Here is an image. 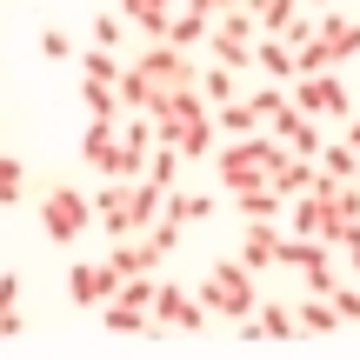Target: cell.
I'll return each mask as SVG.
<instances>
[{
	"instance_id": "cell-1",
	"label": "cell",
	"mask_w": 360,
	"mask_h": 360,
	"mask_svg": "<svg viewBox=\"0 0 360 360\" xmlns=\"http://www.w3.org/2000/svg\"><path fill=\"white\" fill-rule=\"evenodd\" d=\"M287 160H294V154H287V141L274 127H260V134H240V141H220L214 147V180L227 193H240V187H254V180H274Z\"/></svg>"
},
{
	"instance_id": "cell-2",
	"label": "cell",
	"mask_w": 360,
	"mask_h": 360,
	"mask_svg": "<svg viewBox=\"0 0 360 360\" xmlns=\"http://www.w3.org/2000/svg\"><path fill=\"white\" fill-rule=\"evenodd\" d=\"M193 294H200V307L214 314V321H247V314L260 307V274L233 254V260H214V267L200 274Z\"/></svg>"
},
{
	"instance_id": "cell-3",
	"label": "cell",
	"mask_w": 360,
	"mask_h": 360,
	"mask_svg": "<svg viewBox=\"0 0 360 360\" xmlns=\"http://www.w3.org/2000/svg\"><path fill=\"white\" fill-rule=\"evenodd\" d=\"M87 227H94V200L74 187V180H53V187L40 193V233H47L53 247H74Z\"/></svg>"
},
{
	"instance_id": "cell-4",
	"label": "cell",
	"mask_w": 360,
	"mask_h": 360,
	"mask_svg": "<svg viewBox=\"0 0 360 360\" xmlns=\"http://www.w3.org/2000/svg\"><path fill=\"white\" fill-rule=\"evenodd\" d=\"M207 321H214V314L200 307L193 287L160 281V294H154V334H207Z\"/></svg>"
},
{
	"instance_id": "cell-5",
	"label": "cell",
	"mask_w": 360,
	"mask_h": 360,
	"mask_svg": "<svg viewBox=\"0 0 360 360\" xmlns=\"http://www.w3.org/2000/svg\"><path fill=\"white\" fill-rule=\"evenodd\" d=\"M294 107H300V114H314V120H347L354 114V94H347V80H340L334 74V67H327V74H300L294 80Z\"/></svg>"
},
{
	"instance_id": "cell-6",
	"label": "cell",
	"mask_w": 360,
	"mask_h": 360,
	"mask_svg": "<svg viewBox=\"0 0 360 360\" xmlns=\"http://www.w3.org/2000/svg\"><path fill=\"white\" fill-rule=\"evenodd\" d=\"M134 67H141L154 87H193V80H200V60H193L187 47H174V40H147Z\"/></svg>"
},
{
	"instance_id": "cell-7",
	"label": "cell",
	"mask_w": 360,
	"mask_h": 360,
	"mask_svg": "<svg viewBox=\"0 0 360 360\" xmlns=\"http://www.w3.org/2000/svg\"><path fill=\"white\" fill-rule=\"evenodd\" d=\"M120 281H127V274H120L114 260H80V267L67 274V300H74V307H94V314H101L107 300L120 294Z\"/></svg>"
},
{
	"instance_id": "cell-8",
	"label": "cell",
	"mask_w": 360,
	"mask_h": 360,
	"mask_svg": "<svg viewBox=\"0 0 360 360\" xmlns=\"http://www.w3.org/2000/svg\"><path fill=\"white\" fill-rule=\"evenodd\" d=\"M287 227H294V233H321V240H334V247H340V233H347V220H340L334 193L307 187V193H300L294 207H287Z\"/></svg>"
},
{
	"instance_id": "cell-9",
	"label": "cell",
	"mask_w": 360,
	"mask_h": 360,
	"mask_svg": "<svg viewBox=\"0 0 360 360\" xmlns=\"http://www.w3.org/2000/svg\"><path fill=\"white\" fill-rule=\"evenodd\" d=\"M94 220H101L107 240H120V233H141V214H134V180H107V187L94 193Z\"/></svg>"
},
{
	"instance_id": "cell-10",
	"label": "cell",
	"mask_w": 360,
	"mask_h": 360,
	"mask_svg": "<svg viewBox=\"0 0 360 360\" xmlns=\"http://www.w3.org/2000/svg\"><path fill=\"white\" fill-rule=\"evenodd\" d=\"M80 160H87V174H120V120H87V134H80Z\"/></svg>"
},
{
	"instance_id": "cell-11",
	"label": "cell",
	"mask_w": 360,
	"mask_h": 360,
	"mask_svg": "<svg viewBox=\"0 0 360 360\" xmlns=\"http://www.w3.org/2000/svg\"><path fill=\"white\" fill-rule=\"evenodd\" d=\"M233 327H240V340H247V347H260V340H300V321H294V307H281V300L254 307L247 321H233Z\"/></svg>"
},
{
	"instance_id": "cell-12",
	"label": "cell",
	"mask_w": 360,
	"mask_h": 360,
	"mask_svg": "<svg viewBox=\"0 0 360 360\" xmlns=\"http://www.w3.org/2000/svg\"><path fill=\"white\" fill-rule=\"evenodd\" d=\"M281 240H287V233L274 227V220H247V227H240V260H247L254 274L281 267Z\"/></svg>"
},
{
	"instance_id": "cell-13",
	"label": "cell",
	"mask_w": 360,
	"mask_h": 360,
	"mask_svg": "<svg viewBox=\"0 0 360 360\" xmlns=\"http://www.w3.org/2000/svg\"><path fill=\"white\" fill-rule=\"evenodd\" d=\"M267 127H274V134L287 141V154H307V160H321V147H327V141H321V127H314V114H300V107L274 114Z\"/></svg>"
},
{
	"instance_id": "cell-14",
	"label": "cell",
	"mask_w": 360,
	"mask_h": 360,
	"mask_svg": "<svg viewBox=\"0 0 360 360\" xmlns=\"http://www.w3.org/2000/svg\"><path fill=\"white\" fill-rule=\"evenodd\" d=\"M180 160H214V147H220V120H214V107H207V114H193V120H180Z\"/></svg>"
},
{
	"instance_id": "cell-15",
	"label": "cell",
	"mask_w": 360,
	"mask_h": 360,
	"mask_svg": "<svg viewBox=\"0 0 360 360\" xmlns=\"http://www.w3.org/2000/svg\"><path fill=\"white\" fill-rule=\"evenodd\" d=\"M233 214H240V220H281L287 214V193L274 187V180H254V187L233 193Z\"/></svg>"
},
{
	"instance_id": "cell-16",
	"label": "cell",
	"mask_w": 360,
	"mask_h": 360,
	"mask_svg": "<svg viewBox=\"0 0 360 360\" xmlns=\"http://www.w3.org/2000/svg\"><path fill=\"white\" fill-rule=\"evenodd\" d=\"M107 260H114L120 274H160V254L147 247V233H120V240H107Z\"/></svg>"
},
{
	"instance_id": "cell-17",
	"label": "cell",
	"mask_w": 360,
	"mask_h": 360,
	"mask_svg": "<svg viewBox=\"0 0 360 360\" xmlns=\"http://www.w3.org/2000/svg\"><path fill=\"white\" fill-rule=\"evenodd\" d=\"M254 74L260 80H294L300 74V67H294V47H287L281 34H260L254 40Z\"/></svg>"
},
{
	"instance_id": "cell-18",
	"label": "cell",
	"mask_w": 360,
	"mask_h": 360,
	"mask_svg": "<svg viewBox=\"0 0 360 360\" xmlns=\"http://www.w3.org/2000/svg\"><path fill=\"white\" fill-rule=\"evenodd\" d=\"M101 334H154V307H134V300H107L101 307Z\"/></svg>"
},
{
	"instance_id": "cell-19",
	"label": "cell",
	"mask_w": 360,
	"mask_h": 360,
	"mask_svg": "<svg viewBox=\"0 0 360 360\" xmlns=\"http://www.w3.org/2000/svg\"><path fill=\"white\" fill-rule=\"evenodd\" d=\"M174 7H180V0H120V13H127V20L141 27L147 40H167V27H174Z\"/></svg>"
},
{
	"instance_id": "cell-20",
	"label": "cell",
	"mask_w": 360,
	"mask_h": 360,
	"mask_svg": "<svg viewBox=\"0 0 360 360\" xmlns=\"http://www.w3.org/2000/svg\"><path fill=\"white\" fill-rule=\"evenodd\" d=\"M321 47L334 53V60H354V53H360V20H347V13H327V7H321Z\"/></svg>"
},
{
	"instance_id": "cell-21",
	"label": "cell",
	"mask_w": 360,
	"mask_h": 360,
	"mask_svg": "<svg viewBox=\"0 0 360 360\" xmlns=\"http://www.w3.org/2000/svg\"><path fill=\"white\" fill-rule=\"evenodd\" d=\"M80 107H87V120H120L127 114L114 80H87V74H80Z\"/></svg>"
},
{
	"instance_id": "cell-22",
	"label": "cell",
	"mask_w": 360,
	"mask_h": 360,
	"mask_svg": "<svg viewBox=\"0 0 360 360\" xmlns=\"http://www.w3.org/2000/svg\"><path fill=\"white\" fill-rule=\"evenodd\" d=\"M294 321H300V334H340V307L327 294H314V287H307V300L294 307Z\"/></svg>"
},
{
	"instance_id": "cell-23",
	"label": "cell",
	"mask_w": 360,
	"mask_h": 360,
	"mask_svg": "<svg viewBox=\"0 0 360 360\" xmlns=\"http://www.w3.org/2000/svg\"><path fill=\"white\" fill-rule=\"evenodd\" d=\"M214 120H220V141H240V134H260V127H267L254 101H227V107H214Z\"/></svg>"
},
{
	"instance_id": "cell-24",
	"label": "cell",
	"mask_w": 360,
	"mask_h": 360,
	"mask_svg": "<svg viewBox=\"0 0 360 360\" xmlns=\"http://www.w3.org/2000/svg\"><path fill=\"white\" fill-rule=\"evenodd\" d=\"M167 214L180 220V227H193V220H214V193H200V187H174V193H167Z\"/></svg>"
},
{
	"instance_id": "cell-25",
	"label": "cell",
	"mask_w": 360,
	"mask_h": 360,
	"mask_svg": "<svg viewBox=\"0 0 360 360\" xmlns=\"http://www.w3.org/2000/svg\"><path fill=\"white\" fill-rule=\"evenodd\" d=\"M207 47H214V60H220V67H254V40L227 34V27H207Z\"/></svg>"
},
{
	"instance_id": "cell-26",
	"label": "cell",
	"mask_w": 360,
	"mask_h": 360,
	"mask_svg": "<svg viewBox=\"0 0 360 360\" xmlns=\"http://www.w3.org/2000/svg\"><path fill=\"white\" fill-rule=\"evenodd\" d=\"M314 180H321V160H307V154H294V160H287L281 174H274V187H281L287 200H300V193H307Z\"/></svg>"
},
{
	"instance_id": "cell-27",
	"label": "cell",
	"mask_w": 360,
	"mask_h": 360,
	"mask_svg": "<svg viewBox=\"0 0 360 360\" xmlns=\"http://www.w3.org/2000/svg\"><path fill=\"white\" fill-rule=\"evenodd\" d=\"M120 107H127V114H147V107H154V80L141 74V67H120Z\"/></svg>"
},
{
	"instance_id": "cell-28",
	"label": "cell",
	"mask_w": 360,
	"mask_h": 360,
	"mask_svg": "<svg viewBox=\"0 0 360 360\" xmlns=\"http://www.w3.org/2000/svg\"><path fill=\"white\" fill-rule=\"evenodd\" d=\"M200 94H207V107H227V101H240V80H233V67H200Z\"/></svg>"
},
{
	"instance_id": "cell-29",
	"label": "cell",
	"mask_w": 360,
	"mask_h": 360,
	"mask_svg": "<svg viewBox=\"0 0 360 360\" xmlns=\"http://www.w3.org/2000/svg\"><path fill=\"white\" fill-rule=\"evenodd\" d=\"M207 27H214V20H207V13H193V7H174V27H167V40H174V47H200V40H207Z\"/></svg>"
},
{
	"instance_id": "cell-30",
	"label": "cell",
	"mask_w": 360,
	"mask_h": 360,
	"mask_svg": "<svg viewBox=\"0 0 360 360\" xmlns=\"http://www.w3.org/2000/svg\"><path fill=\"white\" fill-rule=\"evenodd\" d=\"M247 7H254V13H260V34H281V27H287V20H294V13H300V7H307V0H247Z\"/></svg>"
},
{
	"instance_id": "cell-31",
	"label": "cell",
	"mask_w": 360,
	"mask_h": 360,
	"mask_svg": "<svg viewBox=\"0 0 360 360\" xmlns=\"http://www.w3.org/2000/svg\"><path fill=\"white\" fill-rule=\"evenodd\" d=\"M321 167H327V174H340V180H354L360 147H354V141H327V147H321Z\"/></svg>"
},
{
	"instance_id": "cell-32",
	"label": "cell",
	"mask_w": 360,
	"mask_h": 360,
	"mask_svg": "<svg viewBox=\"0 0 360 360\" xmlns=\"http://www.w3.org/2000/svg\"><path fill=\"white\" fill-rule=\"evenodd\" d=\"M20 193H27V167L13 154H0V207H13Z\"/></svg>"
},
{
	"instance_id": "cell-33",
	"label": "cell",
	"mask_w": 360,
	"mask_h": 360,
	"mask_svg": "<svg viewBox=\"0 0 360 360\" xmlns=\"http://www.w3.org/2000/svg\"><path fill=\"white\" fill-rule=\"evenodd\" d=\"M141 233H147V247H154V254H160V260H167V254H174V247H180V220H174V214H160V220H154V227H141Z\"/></svg>"
},
{
	"instance_id": "cell-34",
	"label": "cell",
	"mask_w": 360,
	"mask_h": 360,
	"mask_svg": "<svg viewBox=\"0 0 360 360\" xmlns=\"http://www.w3.org/2000/svg\"><path fill=\"white\" fill-rule=\"evenodd\" d=\"M327 300L340 307V321H347V327H360V274H354V281H334V294H327Z\"/></svg>"
},
{
	"instance_id": "cell-35",
	"label": "cell",
	"mask_w": 360,
	"mask_h": 360,
	"mask_svg": "<svg viewBox=\"0 0 360 360\" xmlns=\"http://www.w3.org/2000/svg\"><path fill=\"white\" fill-rule=\"evenodd\" d=\"M80 74H87V80H120V60H114V47H94V53H80Z\"/></svg>"
},
{
	"instance_id": "cell-36",
	"label": "cell",
	"mask_w": 360,
	"mask_h": 360,
	"mask_svg": "<svg viewBox=\"0 0 360 360\" xmlns=\"http://www.w3.org/2000/svg\"><path fill=\"white\" fill-rule=\"evenodd\" d=\"M40 53H47V60H74V40H67L60 27H40Z\"/></svg>"
},
{
	"instance_id": "cell-37",
	"label": "cell",
	"mask_w": 360,
	"mask_h": 360,
	"mask_svg": "<svg viewBox=\"0 0 360 360\" xmlns=\"http://www.w3.org/2000/svg\"><path fill=\"white\" fill-rule=\"evenodd\" d=\"M120 34H127V27H120L114 13H94V47H120Z\"/></svg>"
},
{
	"instance_id": "cell-38",
	"label": "cell",
	"mask_w": 360,
	"mask_h": 360,
	"mask_svg": "<svg viewBox=\"0 0 360 360\" xmlns=\"http://www.w3.org/2000/svg\"><path fill=\"white\" fill-rule=\"evenodd\" d=\"M27 334V321H20V307H0V347H7V340H20Z\"/></svg>"
},
{
	"instance_id": "cell-39",
	"label": "cell",
	"mask_w": 360,
	"mask_h": 360,
	"mask_svg": "<svg viewBox=\"0 0 360 360\" xmlns=\"http://www.w3.org/2000/svg\"><path fill=\"white\" fill-rule=\"evenodd\" d=\"M0 307H20V274H0Z\"/></svg>"
},
{
	"instance_id": "cell-40",
	"label": "cell",
	"mask_w": 360,
	"mask_h": 360,
	"mask_svg": "<svg viewBox=\"0 0 360 360\" xmlns=\"http://www.w3.org/2000/svg\"><path fill=\"white\" fill-rule=\"evenodd\" d=\"M180 7H193V13H207V20H214V13H227V0H180Z\"/></svg>"
},
{
	"instance_id": "cell-41",
	"label": "cell",
	"mask_w": 360,
	"mask_h": 360,
	"mask_svg": "<svg viewBox=\"0 0 360 360\" xmlns=\"http://www.w3.org/2000/svg\"><path fill=\"white\" fill-rule=\"evenodd\" d=\"M347 141H354V147H360V114H347Z\"/></svg>"
},
{
	"instance_id": "cell-42",
	"label": "cell",
	"mask_w": 360,
	"mask_h": 360,
	"mask_svg": "<svg viewBox=\"0 0 360 360\" xmlns=\"http://www.w3.org/2000/svg\"><path fill=\"white\" fill-rule=\"evenodd\" d=\"M307 7H334V0H307Z\"/></svg>"
},
{
	"instance_id": "cell-43",
	"label": "cell",
	"mask_w": 360,
	"mask_h": 360,
	"mask_svg": "<svg viewBox=\"0 0 360 360\" xmlns=\"http://www.w3.org/2000/svg\"><path fill=\"white\" fill-rule=\"evenodd\" d=\"M354 187H360V167H354Z\"/></svg>"
}]
</instances>
